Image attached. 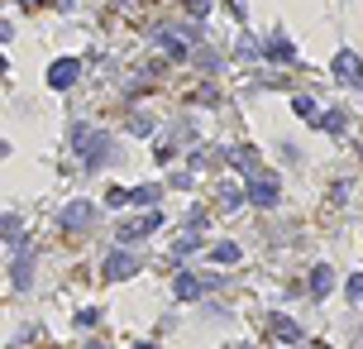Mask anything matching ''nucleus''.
Returning a JSON list of instances; mask_svg holds the SVG:
<instances>
[{"label":"nucleus","mask_w":363,"mask_h":349,"mask_svg":"<svg viewBox=\"0 0 363 349\" xmlns=\"http://www.w3.org/2000/svg\"><path fill=\"white\" fill-rule=\"evenodd\" d=\"M335 67H339V77H349V81H363V67H359V57H339Z\"/></svg>","instance_id":"nucleus-1"},{"label":"nucleus","mask_w":363,"mask_h":349,"mask_svg":"<svg viewBox=\"0 0 363 349\" xmlns=\"http://www.w3.org/2000/svg\"><path fill=\"white\" fill-rule=\"evenodd\" d=\"M72 72H77V62H57V67H53V86H67Z\"/></svg>","instance_id":"nucleus-2"}]
</instances>
